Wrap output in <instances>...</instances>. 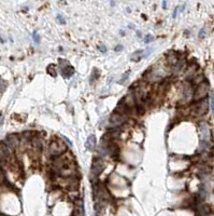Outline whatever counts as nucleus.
<instances>
[{"instance_id": "5", "label": "nucleus", "mask_w": 214, "mask_h": 216, "mask_svg": "<svg viewBox=\"0 0 214 216\" xmlns=\"http://www.w3.org/2000/svg\"><path fill=\"white\" fill-rule=\"evenodd\" d=\"M12 158V151L3 144V142H0V165L5 164Z\"/></svg>"}, {"instance_id": "15", "label": "nucleus", "mask_w": 214, "mask_h": 216, "mask_svg": "<svg viewBox=\"0 0 214 216\" xmlns=\"http://www.w3.org/2000/svg\"><path fill=\"white\" fill-rule=\"evenodd\" d=\"M32 38H33V40H35V42L37 43V44L40 42V35H38L37 32H35L32 34Z\"/></svg>"}, {"instance_id": "12", "label": "nucleus", "mask_w": 214, "mask_h": 216, "mask_svg": "<svg viewBox=\"0 0 214 216\" xmlns=\"http://www.w3.org/2000/svg\"><path fill=\"white\" fill-rule=\"evenodd\" d=\"M142 57H143V51H137V52H134V54H132L131 61H134V62H139Z\"/></svg>"}, {"instance_id": "18", "label": "nucleus", "mask_w": 214, "mask_h": 216, "mask_svg": "<svg viewBox=\"0 0 214 216\" xmlns=\"http://www.w3.org/2000/svg\"><path fill=\"white\" fill-rule=\"evenodd\" d=\"M152 40H153V37L151 35H147L146 37L144 38V42L145 43H149L150 41H152Z\"/></svg>"}, {"instance_id": "20", "label": "nucleus", "mask_w": 214, "mask_h": 216, "mask_svg": "<svg viewBox=\"0 0 214 216\" xmlns=\"http://www.w3.org/2000/svg\"><path fill=\"white\" fill-rule=\"evenodd\" d=\"M57 20H58V21L60 22L62 24H64V23H65V20L62 19V15H58V16H57Z\"/></svg>"}, {"instance_id": "7", "label": "nucleus", "mask_w": 214, "mask_h": 216, "mask_svg": "<svg viewBox=\"0 0 214 216\" xmlns=\"http://www.w3.org/2000/svg\"><path fill=\"white\" fill-rule=\"evenodd\" d=\"M192 112L197 117L204 116L207 112V103L206 100H199L197 104L192 107Z\"/></svg>"}, {"instance_id": "4", "label": "nucleus", "mask_w": 214, "mask_h": 216, "mask_svg": "<svg viewBox=\"0 0 214 216\" xmlns=\"http://www.w3.org/2000/svg\"><path fill=\"white\" fill-rule=\"evenodd\" d=\"M3 144H4L11 151L15 150V149L19 148V145H21V138H19V136L17 134H10L3 140Z\"/></svg>"}, {"instance_id": "1", "label": "nucleus", "mask_w": 214, "mask_h": 216, "mask_svg": "<svg viewBox=\"0 0 214 216\" xmlns=\"http://www.w3.org/2000/svg\"><path fill=\"white\" fill-rule=\"evenodd\" d=\"M66 150H67V145L60 138H53L48 144V154L55 158L64 154Z\"/></svg>"}, {"instance_id": "2", "label": "nucleus", "mask_w": 214, "mask_h": 216, "mask_svg": "<svg viewBox=\"0 0 214 216\" xmlns=\"http://www.w3.org/2000/svg\"><path fill=\"white\" fill-rule=\"evenodd\" d=\"M105 169V162L100 157H95L91 166V179H97Z\"/></svg>"}, {"instance_id": "6", "label": "nucleus", "mask_w": 214, "mask_h": 216, "mask_svg": "<svg viewBox=\"0 0 214 216\" xmlns=\"http://www.w3.org/2000/svg\"><path fill=\"white\" fill-rule=\"evenodd\" d=\"M126 120H127V116H126V115H123V113H120L115 111L112 116H111V118H110V125L114 128H117L120 127V125H122L123 123H125Z\"/></svg>"}, {"instance_id": "16", "label": "nucleus", "mask_w": 214, "mask_h": 216, "mask_svg": "<svg viewBox=\"0 0 214 216\" xmlns=\"http://www.w3.org/2000/svg\"><path fill=\"white\" fill-rule=\"evenodd\" d=\"M99 76V74H98V71H97V69H95L94 71H93V74H91V78H93V80H95V79H97V77Z\"/></svg>"}, {"instance_id": "10", "label": "nucleus", "mask_w": 214, "mask_h": 216, "mask_svg": "<svg viewBox=\"0 0 214 216\" xmlns=\"http://www.w3.org/2000/svg\"><path fill=\"white\" fill-rule=\"evenodd\" d=\"M96 143H97L96 136H95V135H89L87 140H86V143H85L86 148L88 149V150H93V149L96 147Z\"/></svg>"}, {"instance_id": "17", "label": "nucleus", "mask_w": 214, "mask_h": 216, "mask_svg": "<svg viewBox=\"0 0 214 216\" xmlns=\"http://www.w3.org/2000/svg\"><path fill=\"white\" fill-rule=\"evenodd\" d=\"M211 109H212V112L214 113V92L211 95Z\"/></svg>"}, {"instance_id": "19", "label": "nucleus", "mask_w": 214, "mask_h": 216, "mask_svg": "<svg viewBox=\"0 0 214 216\" xmlns=\"http://www.w3.org/2000/svg\"><path fill=\"white\" fill-rule=\"evenodd\" d=\"M3 179H4V174H3L2 169L0 167V183H1V182H3Z\"/></svg>"}, {"instance_id": "9", "label": "nucleus", "mask_w": 214, "mask_h": 216, "mask_svg": "<svg viewBox=\"0 0 214 216\" xmlns=\"http://www.w3.org/2000/svg\"><path fill=\"white\" fill-rule=\"evenodd\" d=\"M60 68H62V74L65 78H70L74 74V69L68 64H66V66H62Z\"/></svg>"}, {"instance_id": "14", "label": "nucleus", "mask_w": 214, "mask_h": 216, "mask_svg": "<svg viewBox=\"0 0 214 216\" xmlns=\"http://www.w3.org/2000/svg\"><path fill=\"white\" fill-rule=\"evenodd\" d=\"M7 86H8V83H7L2 78H0V93H2V92L7 89Z\"/></svg>"}, {"instance_id": "11", "label": "nucleus", "mask_w": 214, "mask_h": 216, "mask_svg": "<svg viewBox=\"0 0 214 216\" xmlns=\"http://www.w3.org/2000/svg\"><path fill=\"white\" fill-rule=\"evenodd\" d=\"M73 216H84V210L81 205H77V206H74V210H73Z\"/></svg>"}, {"instance_id": "13", "label": "nucleus", "mask_w": 214, "mask_h": 216, "mask_svg": "<svg viewBox=\"0 0 214 216\" xmlns=\"http://www.w3.org/2000/svg\"><path fill=\"white\" fill-rule=\"evenodd\" d=\"M55 68H56V66L53 65V64H51L48 67V73L50 74L52 77H56L57 76V69H55Z\"/></svg>"}, {"instance_id": "22", "label": "nucleus", "mask_w": 214, "mask_h": 216, "mask_svg": "<svg viewBox=\"0 0 214 216\" xmlns=\"http://www.w3.org/2000/svg\"><path fill=\"white\" fill-rule=\"evenodd\" d=\"M122 49H123V46H116V48H115V51H120Z\"/></svg>"}, {"instance_id": "21", "label": "nucleus", "mask_w": 214, "mask_h": 216, "mask_svg": "<svg viewBox=\"0 0 214 216\" xmlns=\"http://www.w3.org/2000/svg\"><path fill=\"white\" fill-rule=\"evenodd\" d=\"M99 50H100V51H102V52H103V53H105V52H106V46H100V48H99Z\"/></svg>"}, {"instance_id": "3", "label": "nucleus", "mask_w": 214, "mask_h": 216, "mask_svg": "<svg viewBox=\"0 0 214 216\" xmlns=\"http://www.w3.org/2000/svg\"><path fill=\"white\" fill-rule=\"evenodd\" d=\"M209 92V83L207 81L201 82L200 84L196 86V90L193 94V98L196 102H199V100H202L206 97V95L208 94Z\"/></svg>"}, {"instance_id": "8", "label": "nucleus", "mask_w": 214, "mask_h": 216, "mask_svg": "<svg viewBox=\"0 0 214 216\" xmlns=\"http://www.w3.org/2000/svg\"><path fill=\"white\" fill-rule=\"evenodd\" d=\"M29 144L33 150L39 151V150H41V148H42V142H41V138L37 137V136H32V138L29 140Z\"/></svg>"}]
</instances>
